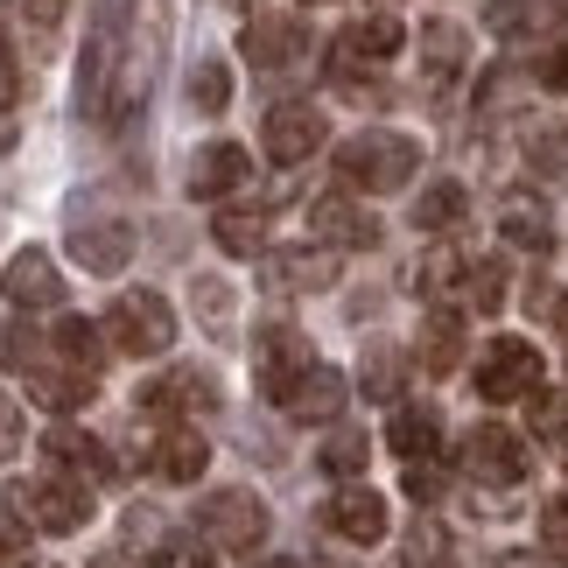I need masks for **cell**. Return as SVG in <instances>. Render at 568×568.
<instances>
[{
    "label": "cell",
    "mask_w": 568,
    "mask_h": 568,
    "mask_svg": "<svg viewBox=\"0 0 568 568\" xmlns=\"http://www.w3.org/2000/svg\"><path fill=\"white\" fill-rule=\"evenodd\" d=\"M21 435H29V428H21V407L0 393V464H8V456H21Z\"/></svg>",
    "instance_id": "obj_43"
},
{
    "label": "cell",
    "mask_w": 568,
    "mask_h": 568,
    "mask_svg": "<svg viewBox=\"0 0 568 568\" xmlns=\"http://www.w3.org/2000/svg\"><path fill=\"white\" fill-rule=\"evenodd\" d=\"M540 352L527 337H491L485 352H477V393H485L491 407H506V400H534L540 393Z\"/></svg>",
    "instance_id": "obj_4"
},
{
    "label": "cell",
    "mask_w": 568,
    "mask_h": 568,
    "mask_svg": "<svg viewBox=\"0 0 568 568\" xmlns=\"http://www.w3.org/2000/svg\"><path fill=\"white\" fill-rule=\"evenodd\" d=\"M527 155L540 169H568V120H540L534 134H527Z\"/></svg>",
    "instance_id": "obj_36"
},
{
    "label": "cell",
    "mask_w": 568,
    "mask_h": 568,
    "mask_svg": "<svg viewBox=\"0 0 568 568\" xmlns=\"http://www.w3.org/2000/svg\"><path fill=\"white\" fill-rule=\"evenodd\" d=\"M155 568H217L196 540H176V548H155Z\"/></svg>",
    "instance_id": "obj_44"
},
{
    "label": "cell",
    "mask_w": 568,
    "mask_h": 568,
    "mask_svg": "<svg viewBox=\"0 0 568 568\" xmlns=\"http://www.w3.org/2000/svg\"><path fill=\"white\" fill-rule=\"evenodd\" d=\"M92 568H120V561H92Z\"/></svg>",
    "instance_id": "obj_51"
},
{
    "label": "cell",
    "mask_w": 568,
    "mask_h": 568,
    "mask_svg": "<svg viewBox=\"0 0 568 568\" xmlns=\"http://www.w3.org/2000/svg\"><path fill=\"white\" fill-rule=\"evenodd\" d=\"M540 540H548V555L568 561V498H548V513H540Z\"/></svg>",
    "instance_id": "obj_41"
},
{
    "label": "cell",
    "mask_w": 568,
    "mask_h": 568,
    "mask_svg": "<svg viewBox=\"0 0 568 568\" xmlns=\"http://www.w3.org/2000/svg\"><path fill=\"white\" fill-rule=\"evenodd\" d=\"M540 84H548V92H568V42H555V50L540 57Z\"/></svg>",
    "instance_id": "obj_45"
},
{
    "label": "cell",
    "mask_w": 568,
    "mask_h": 568,
    "mask_svg": "<svg viewBox=\"0 0 568 568\" xmlns=\"http://www.w3.org/2000/svg\"><path fill=\"white\" fill-rule=\"evenodd\" d=\"M105 331L126 358H162L169 344H176V310H169V295L155 288H134L113 302V316H105Z\"/></svg>",
    "instance_id": "obj_3"
},
{
    "label": "cell",
    "mask_w": 568,
    "mask_h": 568,
    "mask_svg": "<svg viewBox=\"0 0 568 568\" xmlns=\"http://www.w3.org/2000/svg\"><path fill=\"white\" fill-rule=\"evenodd\" d=\"M365 456H373V443H365V428H337L331 443H323V470L331 477H358Z\"/></svg>",
    "instance_id": "obj_34"
},
{
    "label": "cell",
    "mask_w": 568,
    "mask_h": 568,
    "mask_svg": "<svg viewBox=\"0 0 568 568\" xmlns=\"http://www.w3.org/2000/svg\"><path fill=\"white\" fill-rule=\"evenodd\" d=\"M0 295L14 302V310H63V274L57 260L42 246H21L8 267H0Z\"/></svg>",
    "instance_id": "obj_11"
},
{
    "label": "cell",
    "mask_w": 568,
    "mask_h": 568,
    "mask_svg": "<svg viewBox=\"0 0 568 568\" xmlns=\"http://www.w3.org/2000/svg\"><path fill=\"white\" fill-rule=\"evenodd\" d=\"M57 352L71 358V365H84V373H99V365H105V344H99V331L84 316H63L57 323Z\"/></svg>",
    "instance_id": "obj_32"
},
{
    "label": "cell",
    "mask_w": 568,
    "mask_h": 568,
    "mask_svg": "<svg viewBox=\"0 0 568 568\" xmlns=\"http://www.w3.org/2000/svg\"><path fill=\"white\" fill-rule=\"evenodd\" d=\"M196 310H204V323L217 337L232 331V288H225V281H196Z\"/></svg>",
    "instance_id": "obj_39"
},
{
    "label": "cell",
    "mask_w": 568,
    "mask_h": 568,
    "mask_svg": "<svg viewBox=\"0 0 568 568\" xmlns=\"http://www.w3.org/2000/svg\"><path fill=\"white\" fill-rule=\"evenodd\" d=\"M331 527H337L344 540H379V534H386V498H379L373 485H337Z\"/></svg>",
    "instance_id": "obj_21"
},
{
    "label": "cell",
    "mask_w": 568,
    "mask_h": 568,
    "mask_svg": "<svg viewBox=\"0 0 568 568\" xmlns=\"http://www.w3.org/2000/svg\"><path fill=\"white\" fill-rule=\"evenodd\" d=\"M239 50H246L253 71H288V63L310 50V29H302L295 14H253L246 36H239Z\"/></svg>",
    "instance_id": "obj_13"
},
{
    "label": "cell",
    "mask_w": 568,
    "mask_h": 568,
    "mask_svg": "<svg viewBox=\"0 0 568 568\" xmlns=\"http://www.w3.org/2000/svg\"><path fill=\"white\" fill-rule=\"evenodd\" d=\"M21 555H29V548H21V534H14V527H0V568H14Z\"/></svg>",
    "instance_id": "obj_47"
},
{
    "label": "cell",
    "mask_w": 568,
    "mask_h": 568,
    "mask_svg": "<svg viewBox=\"0 0 568 568\" xmlns=\"http://www.w3.org/2000/svg\"><path fill=\"white\" fill-rule=\"evenodd\" d=\"M190 105H196V113H225V105H232V71L217 57H204L190 71Z\"/></svg>",
    "instance_id": "obj_31"
},
{
    "label": "cell",
    "mask_w": 568,
    "mask_h": 568,
    "mask_svg": "<svg viewBox=\"0 0 568 568\" xmlns=\"http://www.w3.org/2000/svg\"><path fill=\"white\" fill-rule=\"evenodd\" d=\"M14 513L36 534H78L92 519V485H78V477H36V485H14Z\"/></svg>",
    "instance_id": "obj_5"
},
{
    "label": "cell",
    "mask_w": 568,
    "mask_h": 568,
    "mask_svg": "<svg viewBox=\"0 0 568 568\" xmlns=\"http://www.w3.org/2000/svg\"><path fill=\"white\" fill-rule=\"evenodd\" d=\"M365 393H373V400H400V352H393V344L365 352Z\"/></svg>",
    "instance_id": "obj_35"
},
{
    "label": "cell",
    "mask_w": 568,
    "mask_h": 568,
    "mask_svg": "<svg viewBox=\"0 0 568 568\" xmlns=\"http://www.w3.org/2000/svg\"><path fill=\"white\" fill-rule=\"evenodd\" d=\"M14 99H21V63H14V50H8V42H0V113H8Z\"/></svg>",
    "instance_id": "obj_46"
},
{
    "label": "cell",
    "mask_w": 568,
    "mask_h": 568,
    "mask_svg": "<svg viewBox=\"0 0 568 568\" xmlns=\"http://www.w3.org/2000/svg\"><path fill=\"white\" fill-rule=\"evenodd\" d=\"M29 365H36L29 323H0V373H29Z\"/></svg>",
    "instance_id": "obj_38"
},
{
    "label": "cell",
    "mask_w": 568,
    "mask_h": 568,
    "mask_svg": "<svg viewBox=\"0 0 568 568\" xmlns=\"http://www.w3.org/2000/svg\"><path fill=\"white\" fill-rule=\"evenodd\" d=\"M225 8H253V0H225Z\"/></svg>",
    "instance_id": "obj_50"
},
{
    "label": "cell",
    "mask_w": 568,
    "mask_h": 568,
    "mask_svg": "<svg viewBox=\"0 0 568 568\" xmlns=\"http://www.w3.org/2000/svg\"><path fill=\"white\" fill-rule=\"evenodd\" d=\"M527 443H519L513 428H498V422H485V428H470V443H464V470L477 477V485H527Z\"/></svg>",
    "instance_id": "obj_9"
},
{
    "label": "cell",
    "mask_w": 568,
    "mask_h": 568,
    "mask_svg": "<svg viewBox=\"0 0 568 568\" xmlns=\"http://www.w3.org/2000/svg\"><path fill=\"white\" fill-rule=\"evenodd\" d=\"M8 148H14V126H8V120H0V155H8Z\"/></svg>",
    "instance_id": "obj_49"
},
{
    "label": "cell",
    "mask_w": 568,
    "mask_h": 568,
    "mask_svg": "<svg viewBox=\"0 0 568 568\" xmlns=\"http://www.w3.org/2000/svg\"><path fill=\"white\" fill-rule=\"evenodd\" d=\"M148 99V57H141V14L134 0H99L84 29V63H78V113L99 134H120Z\"/></svg>",
    "instance_id": "obj_1"
},
{
    "label": "cell",
    "mask_w": 568,
    "mask_h": 568,
    "mask_svg": "<svg viewBox=\"0 0 568 568\" xmlns=\"http://www.w3.org/2000/svg\"><path fill=\"white\" fill-rule=\"evenodd\" d=\"M498 302H506V267H498V260H470V274H464V295H456V310H477V316H491Z\"/></svg>",
    "instance_id": "obj_30"
},
{
    "label": "cell",
    "mask_w": 568,
    "mask_h": 568,
    "mask_svg": "<svg viewBox=\"0 0 568 568\" xmlns=\"http://www.w3.org/2000/svg\"><path fill=\"white\" fill-rule=\"evenodd\" d=\"M323 134H331V126H323V113H316L310 99H295V105H274V113H267V134H260V148H267L281 169H295V162H310L316 148H323Z\"/></svg>",
    "instance_id": "obj_12"
},
{
    "label": "cell",
    "mask_w": 568,
    "mask_h": 568,
    "mask_svg": "<svg viewBox=\"0 0 568 568\" xmlns=\"http://www.w3.org/2000/svg\"><path fill=\"white\" fill-rule=\"evenodd\" d=\"M239 183H253V155L239 141H211L190 155V196H204V204H217V196H232Z\"/></svg>",
    "instance_id": "obj_14"
},
{
    "label": "cell",
    "mask_w": 568,
    "mask_h": 568,
    "mask_svg": "<svg viewBox=\"0 0 568 568\" xmlns=\"http://www.w3.org/2000/svg\"><path fill=\"white\" fill-rule=\"evenodd\" d=\"M211 464V443L196 428H162L155 435V449H148V470L162 477V485H196Z\"/></svg>",
    "instance_id": "obj_16"
},
{
    "label": "cell",
    "mask_w": 568,
    "mask_h": 568,
    "mask_svg": "<svg viewBox=\"0 0 568 568\" xmlns=\"http://www.w3.org/2000/svg\"><path fill=\"white\" fill-rule=\"evenodd\" d=\"M400 561H407V568H443V561H449V534L435 527V519H414L407 540H400Z\"/></svg>",
    "instance_id": "obj_33"
},
{
    "label": "cell",
    "mask_w": 568,
    "mask_h": 568,
    "mask_svg": "<svg viewBox=\"0 0 568 568\" xmlns=\"http://www.w3.org/2000/svg\"><path fill=\"white\" fill-rule=\"evenodd\" d=\"M456 358H464V331H456V310H435L428 331H422V365L428 373H456Z\"/></svg>",
    "instance_id": "obj_29"
},
{
    "label": "cell",
    "mask_w": 568,
    "mask_h": 568,
    "mask_svg": "<svg viewBox=\"0 0 568 568\" xmlns=\"http://www.w3.org/2000/svg\"><path fill=\"white\" fill-rule=\"evenodd\" d=\"M71 253L92 274H120L126 260H134V232H126L120 217H78V225H71Z\"/></svg>",
    "instance_id": "obj_15"
},
{
    "label": "cell",
    "mask_w": 568,
    "mask_h": 568,
    "mask_svg": "<svg viewBox=\"0 0 568 568\" xmlns=\"http://www.w3.org/2000/svg\"><path fill=\"white\" fill-rule=\"evenodd\" d=\"M407 498H414V506H435V498H443V470H435V464H407Z\"/></svg>",
    "instance_id": "obj_42"
},
{
    "label": "cell",
    "mask_w": 568,
    "mask_h": 568,
    "mask_svg": "<svg viewBox=\"0 0 568 568\" xmlns=\"http://www.w3.org/2000/svg\"><path fill=\"white\" fill-rule=\"evenodd\" d=\"M498 568H540L534 555H498Z\"/></svg>",
    "instance_id": "obj_48"
},
{
    "label": "cell",
    "mask_w": 568,
    "mask_h": 568,
    "mask_svg": "<svg viewBox=\"0 0 568 568\" xmlns=\"http://www.w3.org/2000/svg\"><path fill=\"white\" fill-rule=\"evenodd\" d=\"M8 8H14V21H21V29L50 36L57 21H63V8H71V0H8Z\"/></svg>",
    "instance_id": "obj_40"
},
{
    "label": "cell",
    "mask_w": 568,
    "mask_h": 568,
    "mask_svg": "<svg viewBox=\"0 0 568 568\" xmlns=\"http://www.w3.org/2000/svg\"><path fill=\"white\" fill-rule=\"evenodd\" d=\"M498 232H506V246H519V253H548L555 246V217H548V204H540L534 190H513L506 204H498Z\"/></svg>",
    "instance_id": "obj_18"
},
{
    "label": "cell",
    "mask_w": 568,
    "mask_h": 568,
    "mask_svg": "<svg viewBox=\"0 0 568 568\" xmlns=\"http://www.w3.org/2000/svg\"><path fill=\"white\" fill-rule=\"evenodd\" d=\"M400 42H407V29H400L393 14H358L352 29L337 36V50H331V78H337V84H358L365 63H386Z\"/></svg>",
    "instance_id": "obj_8"
},
{
    "label": "cell",
    "mask_w": 568,
    "mask_h": 568,
    "mask_svg": "<svg viewBox=\"0 0 568 568\" xmlns=\"http://www.w3.org/2000/svg\"><path fill=\"white\" fill-rule=\"evenodd\" d=\"M141 407L148 414H204V407H217V379H204V373H162V379L141 386Z\"/></svg>",
    "instance_id": "obj_20"
},
{
    "label": "cell",
    "mask_w": 568,
    "mask_h": 568,
    "mask_svg": "<svg viewBox=\"0 0 568 568\" xmlns=\"http://www.w3.org/2000/svg\"><path fill=\"white\" fill-rule=\"evenodd\" d=\"M310 232H316L331 253H365V246H379V217L365 211L358 196H344V190H331V196H316V204H310Z\"/></svg>",
    "instance_id": "obj_10"
},
{
    "label": "cell",
    "mask_w": 568,
    "mask_h": 568,
    "mask_svg": "<svg viewBox=\"0 0 568 568\" xmlns=\"http://www.w3.org/2000/svg\"><path fill=\"white\" fill-rule=\"evenodd\" d=\"M211 239L225 253H239V260H253L260 246H267V211H253V204H225L211 217Z\"/></svg>",
    "instance_id": "obj_25"
},
{
    "label": "cell",
    "mask_w": 568,
    "mask_h": 568,
    "mask_svg": "<svg viewBox=\"0 0 568 568\" xmlns=\"http://www.w3.org/2000/svg\"><path fill=\"white\" fill-rule=\"evenodd\" d=\"M42 456H50L57 470H71L78 485H105V449H99V435H84V428H50L42 435Z\"/></svg>",
    "instance_id": "obj_23"
},
{
    "label": "cell",
    "mask_w": 568,
    "mask_h": 568,
    "mask_svg": "<svg viewBox=\"0 0 568 568\" xmlns=\"http://www.w3.org/2000/svg\"><path fill=\"white\" fill-rule=\"evenodd\" d=\"M464 274H470V260H464V253H456V246H435V253L422 260V267H414V288H422L428 302H443V310H449V302L464 295Z\"/></svg>",
    "instance_id": "obj_26"
},
{
    "label": "cell",
    "mask_w": 568,
    "mask_h": 568,
    "mask_svg": "<svg viewBox=\"0 0 568 568\" xmlns=\"http://www.w3.org/2000/svg\"><path fill=\"white\" fill-rule=\"evenodd\" d=\"M414 169H422V148H414L407 134H393V126H365V134H352L337 148V176L352 190H365V196L407 190Z\"/></svg>",
    "instance_id": "obj_2"
},
{
    "label": "cell",
    "mask_w": 568,
    "mask_h": 568,
    "mask_svg": "<svg viewBox=\"0 0 568 568\" xmlns=\"http://www.w3.org/2000/svg\"><path fill=\"white\" fill-rule=\"evenodd\" d=\"M534 435L540 443H568V393H534Z\"/></svg>",
    "instance_id": "obj_37"
},
{
    "label": "cell",
    "mask_w": 568,
    "mask_h": 568,
    "mask_svg": "<svg viewBox=\"0 0 568 568\" xmlns=\"http://www.w3.org/2000/svg\"><path fill=\"white\" fill-rule=\"evenodd\" d=\"M21 379H29V400L50 407V414H78L99 386V373H84V365H29Z\"/></svg>",
    "instance_id": "obj_17"
},
{
    "label": "cell",
    "mask_w": 568,
    "mask_h": 568,
    "mask_svg": "<svg viewBox=\"0 0 568 568\" xmlns=\"http://www.w3.org/2000/svg\"><path fill=\"white\" fill-rule=\"evenodd\" d=\"M464 211H470V190L464 183H428L422 196H414V225H422V232H456V225H464Z\"/></svg>",
    "instance_id": "obj_27"
},
{
    "label": "cell",
    "mask_w": 568,
    "mask_h": 568,
    "mask_svg": "<svg viewBox=\"0 0 568 568\" xmlns=\"http://www.w3.org/2000/svg\"><path fill=\"white\" fill-rule=\"evenodd\" d=\"M42 568H50V561H42Z\"/></svg>",
    "instance_id": "obj_52"
},
{
    "label": "cell",
    "mask_w": 568,
    "mask_h": 568,
    "mask_svg": "<svg viewBox=\"0 0 568 568\" xmlns=\"http://www.w3.org/2000/svg\"><path fill=\"white\" fill-rule=\"evenodd\" d=\"M316 365V352H310V337L295 331V323H260L253 331V373H260V386L274 393V400H288V386L302 379Z\"/></svg>",
    "instance_id": "obj_7"
},
{
    "label": "cell",
    "mask_w": 568,
    "mask_h": 568,
    "mask_svg": "<svg viewBox=\"0 0 568 568\" xmlns=\"http://www.w3.org/2000/svg\"><path fill=\"white\" fill-rule=\"evenodd\" d=\"M331 281H337L331 253H310V246L267 253V288H281V295H310V288H331Z\"/></svg>",
    "instance_id": "obj_22"
},
{
    "label": "cell",
    "mask_w": 568,
    "mask_h": 568,
    "mask_svg": "<svg viewBox=\"0 0 568 568\" xmlns=\"http://www.w3.org/2000/svg\"><path fill=\"white\" fill-rule=\"evenodd\" d=\"M196 527H204V540L211 548H232V555H246V548H260L267 540V506H260L253 491H211L204 506H196Z\"/></svg>",
    "instance_id": "obj_6"
},
{
    "label": "cell",
    "mask_w": 568,
    "mask_h": 568,
    "mask_svg": "<svg viewBox=\"0 0 568 568\" xmlns=\"http://www.w3.org/2000/svg\"><path fill=\"white\" fill-rule=\"evenodd\" d=\"M295 414V422H310V428H323V422H337L344 414V373H331V365H310L295 386H288V400H281Z\"/></svg>",
    "instance_id": "obj_19"
},
{
    "label": "cell",
    "mask_w": 568,
    "mask_h": 568,
    "mask_svg": "<svg viewBox=\"0 0 568 568\" xmlns=\"http://www.w3.org/2000/svg\"><path fill=\"white\" fill-rule=\"evenodd\" d=\"M464 63H470V36L456 29V21H428V29H422V71H428L435 92H443Z\"/></svg>",
    "instance_id": "obj_24"
},
{
    "label": "cell",
    "mask_w": 568,
    "mask_h": 568,
    "mask_svg": "<svg viewBox=\"0 0 568 568\" xmlns=\"http://www.w3.org/2000/svg\"><path fill=\"white\" fill-rule=\"evenodd\" d=\"M435 443H443V422H435L428 407H400V414H393V449H400L407 464H428Z\"/></svg>",
    "instance_id": "obj_28"
}]
</instances>
